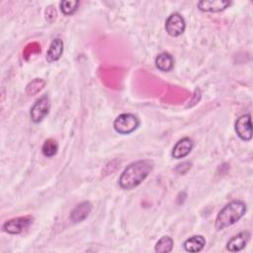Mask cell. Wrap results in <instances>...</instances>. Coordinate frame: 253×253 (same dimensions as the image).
Returning a JSON list of instances; mask_svg holds the SVG:
<instances>
[{
    "label": "cell",
    "instance_id": "obj_1",
    "mask_svg": "<svg viewBox=\"0 0 253 253\" xmlns=\"http://www.w3.org/2000/svg\"><path fill=\"white\" fill-rule=\"evenodd\" d=\"M153 168L152 161L142 159L128 164L119 178V185L122 189L131 190L137 187L149 175Z\"/></svg>",
    "mask_w": 253,
    "mask_h": 253
},
{
    "label": "cell",
    "instance_id": "obj_2",
    "mask_svg": "<svg viewBox=\"0 0 253 253\" xmlns=\"http://www.w3.org/2000/svg\"><path fill=\"white\" fill-rule=\"evenodd\" d=\"M247 207L246 204L240 200H234L225 205L217 213L214 221L216 230L225 229L228 226L236 223L244 216Z\"/></svg>",
    "mask_w": 253,
    "mask_h": 253
},
{
    "label": "cell",
    "instance_id": "obj_3",
    "mask_svg": "<svg viewBox=\"0 0 253 253\" xmlns=\"http://www.w3.org/2000/svg\"><path fill=\"white\" fill-rule=\"evenodd\" d=\"M113 126L117 132L121 134H129L138 127L139 119L133 114H122L116 118Z\"/></svg>",
    "mask_w": 253,
    "mask_h": 253
},
{
    "label": "cell",
    "instance_id": "obj_4",
    "mask_svg": "<svg viewBox=\"0 0 253 253\" xmlns=\"http://www.w3.org/2000/svg\"><path fill=\"white\" fill-rule=\"evenodd\" d=\"M49 110H50L49 99L46 95H44L40 99H38L34 103L33 107L31 108V112H30L31 120L36 124L42 122L48 115Z\"/></svg>",
    "mask_w": 253,
    "mask_h": 253
},
{
    "label": "cell",
    "instance_id": "obj_5",
    "mask_svg": "<svg viewBox=\"0 0 253 253\" xmlns=\"http://www.w3.org/2000/svg\"><path fill=\"white\" fill-rule=\"evenodd\" d=\"M32 222L33 218L30 215L14 217L5 221L2 228L5 232L9 234H19L27 229L32 224Z\"/></svg>",
    "mask_w": 253,
    "mask_h": 253
},
{
    "label": "cell",
    "instance_id": "obj_6",
    "mask_svg": "<svg viewBox=\"0 0 253 253\" xmlns=\"http://www.w3.org/2000/svg\"><path fill=\"white\" fill-rule=\"evenodd\" d=\"M186 29V22L179 13H172L165 21V30L171 37L181 36Z\"/></svg>",
    "mask_w": 253,
    "mask_h": 253
},
{
    "label": "cell",
    "instance_id": "obj_7",
    "mask_svg": "<svg viewBox=\"0 0 253 253\" xmlns=\"http://www.w3.org/2000/svg\"><path fill=\"white\" fill-rule=\"evenodd\" d=\"M234 129L237 136L244 140L248 141L252 138V126H251V115L246 114L240 116L234 125Z\"/></svg>",
    "mask_w": 253,
    "mask_h": 253
},
{
    "label": "cell",
    "instance_id": "obj_8",
    "mask_svg": "<svg viewBox=\"0 0 253 253\" xmlns=\"http://www.w3.org/2000/svg\"><path fill=\"white\" fill-rule=\"evenodd\" d=\"M194 147V141L190 137H183L179 139L173 146L171 155L173 158L181 159L186 157L192 151Z\"/></svg>",
    "mask_w": 253,
    "mask_h": 253
},
{
    "label": "cell",
    "instance_id": "obj_9",
    "mask_svg": "<svg viewBox=\"0 0 253 253\" xmlns=\"http://www.w3.org/2000/svg\"><path fill=\"white\" fill-rule=\"evenodd\" d=\"M230 5L227 0H203L198 2L199 10L203 12H220Z\"/></svg>",
    "mask_w": 253,
    "mask_h": 253
},
{
    "label": "cell",
    "instance_id": "obj_10",
    "mask_svg": "<svg viewBox=\"0 0 253 253\" xmlns=\"http://www.w3.org/2000/svg\"><path fill=\"white\" fill-rule=\"evenodd\" d=\"M92 211V205L90 202H82L78 204L70 212V220L73 223L83 221Z\"/></svg>",
    "mask_w": 253,
    "mask_h": 253
},
{
    "label": "cell",
    "instance_id": "obj_11",
    "mask_svg": "<svg viewBox=\"0 0 253 253\" xmlns=\"http://www.w3.org/2000/svg\"><path fill=\"white\" fill-rule=\"evenodd\" d=\"M249 238H250V233L248 231H242L234 235L227 241L226 249L230 252L240 251L245 247Z\"/></svg>",
    "mask_w": 253,
    "mask_h": 253
},
{
    "label": "cell",
    "instance_id": "obj_12",
    "mask_svg": "<svg viewBox=\"0 0 253 253\" xmlns=\"http://www.w3.org/2000/svg\"><path fill=\"white\" fill-rule=\"evenodd\" d=\"M63 53V42L59 38H55L49 44L46 52V60L48 62H53L58 60Z\"/></svg>",
    "mask_w": 253,
    "mask_h": 253
},
{
    "label": "cell",
    "instance_id": "obj_13",
    "mask_svg": "<svg viewBox=\"0 0 253 253\" xmlns=\"http://www.w3.org/2000/svg\"><path fill=\"white\" fill-rule=\"evenodd\" d=\"M206 245V239L203 235H193L186 239L183 243V247L187 252H200Z\"/></svg>",
    "mask_w": 253,
    "mask_h": 253
},
{
    "label": "cell",
    "instance_id": "obj_14",
    "mask_svg": "<svg viewBox=\"0 0 253 253\" xmlns=\"http://www.w3.org/2000/svg\"><path fill=\"white\" fill-rule=\"evenodd\" d=\"M155 65L159 70L168 72L174 67V59L170 53L161 52L155 58Z\"/></svg>",
    "mask_w": 253,
    "mask_h": 253
},
{
    "label": "cell",
    "instance_id": "obj_15",
    "mask_svg": "<svg viewBox=\"0 0 253 253\" xmlns=\"http://www.w3.org/2000/svg\"><path fill=\"white\" fill-rule=\"evenodd\" d=\"M174 241L170 236H162L155 244V252L157 253H169L173 249Z\"/></svg>",
    "mask_w": 253,
    "mask_h": 253
},
{
    "label": "cell",
    "instance_id": "obj_16",
    "mask_svg": "<svg viewBox=\"0 0 253 253\" xmlns=\"http://www.w3.org/2000/svg\"><path fill=\"white\" fill-rule=\"evenodd\" d=\"M79 4L80 3L77 0H63L59 3V8L63 15L70 16L77 11Z\"/></svg>",
    "mask_w": 253,
    "mask_h": 253
},
{
    "label": "cell",
    "instance_id": "obj_17",
    "mask_svg": "<svg viewBox=\"0 0 253 253\" xmlns=\"http://www.w3.org/2000/svg\"><path fill=\"white\" fill-rule=\"evenodd\" d=\"M58 145L55 139L48 138L44 140L42 146V152L45 157H52L57 153Z\"/></svg>",
    "mask_w": 253,
    "mask_h": 253
},
{
    "label": "cell",
    "instance_id": "obj_18",
    "mask_svg": "<svg viewBox=\"0 0 253 253\" xmlns=\"http://www.w3.org/2000/svg\"><path fill=\"white\" fill-rule=\"evenodd\" d=\"M45 82L42 79L40 78H36L35 80L31 81L27 87H26V93L28 95H35L37 93H39L44 86Z\"/></svg>",
    "mask_w": 253,
    "mask_h": 253
},
{
    "label": "cell",
    "instance_id": "obj_19",
    "mask_svg": "<svg viewBox=\"0 0 253 253\" xmlns=\"http://www.w3.org/2000/svg\"><path fill=\"white\" fill-rule=\"evenodd\" d=\"M50 18H52V21L56 18V11H55V9L52 6H48L45 9V19L47 21L51 22Z\"/></svg>",
    "mask_w": 253,
    "mask_h": 253
}]
</instances>
